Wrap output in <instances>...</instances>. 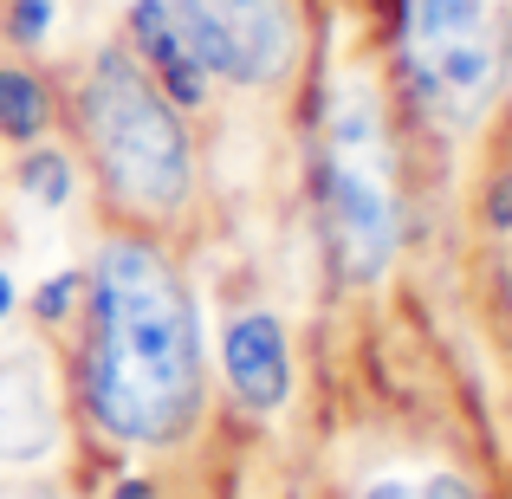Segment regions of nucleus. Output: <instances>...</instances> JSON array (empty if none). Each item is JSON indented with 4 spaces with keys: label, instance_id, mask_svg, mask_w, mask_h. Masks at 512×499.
Segmentation results:
<instances>
[{
    "label": "nucleus",
    "instance_id": "nucleus-1",
    "mask_svg": "<svg viewBox=\"0 0 512 499\" xmlns=\"http://www.w3.org/2000/svg\"><path fill=\"white\" fill-rule=\"evenodd\" d=\"M208 363L182 266L150 234H111L85 273L78 402L124 448H169L201 422Z\"/></svg>",
    "mask_w": 512,
    "mask_h": 499
},
{
    "label": "nucleus",
    "instance_id": "nucleus-2",
    "mask_svg": "<svg viewBox=\"0 0 512 499\" xmlns=\"http://www.w3.org/2000/svg\"><path fill=\"white\" fill-rule=\"evenodd\" d=\"M72 124L104 201L137 227H169L195 195V143L182 104L137 65L124 39L98 46L72 85Z\"/></svg>",
    "mask_w": 512,
    "mask_h": 499
},
{
    "label": "nucleus",
    "instance_id": "nucleus-3",
    "mask_svg": "<svg viewBox=\"0 0 512 499\" xmlns=\"http://www.w3.org/2000/svg\"><path fill=\"white\" fill-rule=\"evenodd\" d=\"M318 188H325V234L338 273L350 286L383 279L402 247V195H396V150H389L383 104L363 85H338V98H331Z\"/></svg>",
    "mask_w": 512,
    "mask_h": 499
},
{
    "label": "nucleus",
    "instance_id": "nucleus-4",
    "mask_svg": "<svg viewBox=\"0 0 512 499\" xmlns=\"http://www.w3.org/2000/svg\"><path fill=\"white\" fill-rule=\"evenodd\" d=\"M396 65L435 124H480L506 78L493 0H396Z\"/></svg>",
    "mask_w": 512,
    "mask_h": 499
},
{
    "label": "nucleus",
    "instance_id": "nucleus-5",
    "mask_svg": "<svg viewBox=\"0 0 512 499\" xmlns=\"http://www.w3.org/2000/svg\"><path fill=\"white\" fill-rule=\"evenodd\" d=\"M169 13L195 39L201 65L240 91L286 85L305 52V20L292 0H169Z\"/></svg>",
    "mask_w": 512,
    "mask_h": 499
},
{
    "label": "nucleus",
    "instance_id": "nucleus-6",
    "mask_svg": "<svg viewBox=\"0 0 512 499\" xmlns=\"http://www.w3.org/2000/svg\"><path fill=\"white\" fill-rule=\"evenodd\" d=\"M221 370H227V389L234 402L273 415L286 409L292 396V344H286V325L273 312H234L221 331Z\"/></svg>",
    "mask_w": 512,
    "mask_h": 499
},
{
    "label": "nucleus",
    "instance_id": "nucleus-7",
    "mask_svg": "<svg viewBox=\"0 0 512 499\" xmlns=\"http://www.w3.org/2000/svg\"><path fill=\"white\" fill-rule=\"evenodd\" d=\"M124 46L137 52V65L169 91V104H182V111H201V104H208L214 72L201 65L195 39L182 33V20L169 13V0H130L124 7Z\"/></svg>",
    "mask_w": 512,
    "mask_h": 499
},
{
    "label": "nucleus",
    "instance_id": "nucleus-8",
    "mask_svg": "<svg viewBox=\"0 0 512 499\" xmlns=\"http://www.w3.org/2000/svg\"><path fill=\"white\" fill-rule=\"evenodd\" d=\"M52 441H59L52 383L33 350H13L0 357V461H46Z\"/></svg>",
    "mask_w": 512,
    "mask_h": 499
},
{
    "label": "nucleus",
    "instance_id": "nucleus-9",
    "mask_svg": "<svg viewBox=\"0 0 512 499\" xmlns=\"http://www.w3.org/2000/svg\"><path fill=\"white\" fill-rule=\"evenodd\" d=\"M52 124V91L26 65H0V137L7 143H39Z\"/></svg>",
    "mask_w": 512,
    "mask_h": 499
},
{
    "label": "nucleus",
    "instance_id": "nucleus-10",
    "mask_svg": "<svg viewBox=\"0 0 512 499\" xmlns=\"http://www.w3.org/2000/svg\"><path fill=\"white\" fill-rule=\"evenodd\" d=\"M20 188L39 201V208H65V201L78 195V169H72V156L52 150V143L26 150V163H20Z\"/></svg>",
    "mask_w": 512,
    "mask_h": 499
},
{
    "label": "nucleus",
    "instance_id": "nucleus-11",
    "mask_svg": "<svg viewBox=\"0 0 512 499\" xmlns=\"http://www.w3.org/2000/svg\"><path fill=\"white\" fill-rule=\"evenodd\" d=\"M78 299H85V273L65 266V273H52L46 286L33 292V318H39V325H65V318L78 312Z\"/></svg>",
    "mask_w": 512,
    "mask_h": 499
},
{
    "label": "nucleus",
    "instance_id": "nucleus-12",
    "mask_svg": "<svg viewBox=\"0 0 512 499\" xmlns=\"http://www.w3.org/2000/svg\"><path fill=\"white\" fill-rule=\"evenodd\" d=\"M52 20H59V0H13L7 7V39L33 52V46L52 39Z\"/></svg>",
    "mask_w": 512,
    "mask_h": 499
},
{
    "label": "nucleus",
    "instance_id": "nucleus-13",
    "mask_svg": "<svg viewBox=\"0 0 512 499\" xmlns=\"http://www.w3.org/2000/svg\"><path fill=\"white\" fill-rule=\"evenodd\" d=\"M363 499H480V493L454 474H428V480H383V487H370Z\"/></svg>",
    "mask_w": 512,
    "mask_h": 499
},
{
    "label": "nucleus",
    "instance_id": "nucleus-14",
    "mask_svg": "<svg viewBox=\"0 0 512 499\" xmlns=\"http://www.w3.org/2000/svg\"><path fill=\"white\" fill-rule=\"evenodd\" d=\"M487 227L493 234H512V169L487 188Z\"/></svg>",
    "mask_w": 512,
    "mask_h": 499
},
{
    "label": "nucleus",
    "instance_id": "nucleus-15",
    "mask_svg": "<svg viewBox=\"0 0 512 499\" xmlns=\"http://www.w3.org/2000/svg\"><path fill=\"white\" fill-rule=\"evenodd\" d=\"M13 305H20V292H13V279L0 273V325H7V318H13Z\"/></svg>",
    "mask_w": 512,
    "mask_h": 499
}]
</instances>
